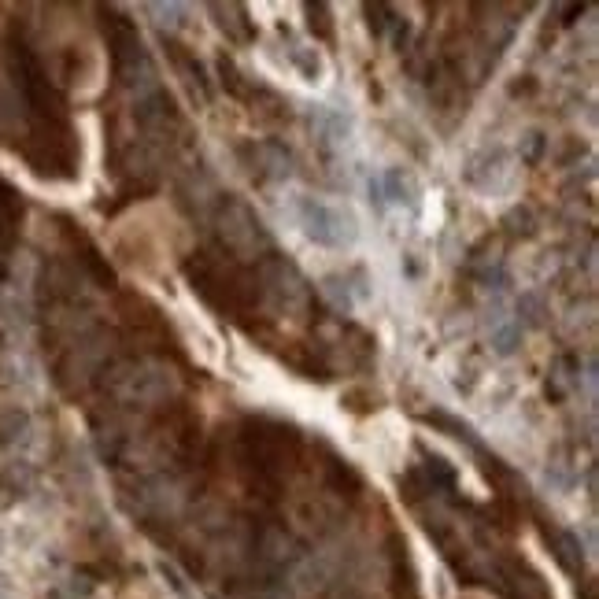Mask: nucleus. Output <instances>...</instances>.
Wrapping results in <instances>:
<instances>
[{
	"instance_id": "obj_1",
	"label": "nucleus",
	"mask_w": 599,
	"mask_h": 599,
	"mask_svg": "<svg viewBox=\"0 0 599 599\" xmlns=\"http://www.w3.org/2000/svg\"><path fill=\"white\" fill-rule=\"evenodd\" d=\"M307 233L322 241V245H344V241H352V219L341 215L337 208H326V204H307Z\"/></svg>"
}]
</instances>
